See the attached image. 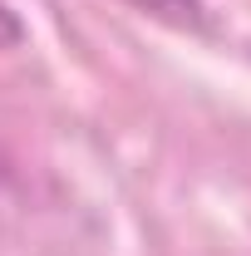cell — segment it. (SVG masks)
Wrapping results in <instances>:
<instances>
[{
	"label": "cell",
	"mask_w": 251,
	"mask_h": 256,
	"mask_svg": "<svg viewBox=\"0 0 251 256\" xmlns=\"http://www.w3.org/2000/svg\"><path fill=\"white\" fill-rule=\"evenodd\" d=\"M124 5H133L138 15H153L158 25L182 30V34H207L212 30V5L207 0H124Z\"/></svg>",
	"instance_id": "6da1fadb"
},
{
	"label": "cell",
	"mask_w": 251,
	"mask_h": 256,
	"mask_svg": "<svg viewBox=\"0 0 251 256\" xmlns=\"http://www.w3.org/2000/svg\"><path fill=\"white\" fill-rule=\"evenodd\" d=\"M25 40V20H20V10L10 5V0H0V50H15Z\"/></svg>",
	"instance_id": "7a4b0ae2"
}]
</instances>
